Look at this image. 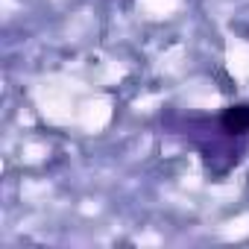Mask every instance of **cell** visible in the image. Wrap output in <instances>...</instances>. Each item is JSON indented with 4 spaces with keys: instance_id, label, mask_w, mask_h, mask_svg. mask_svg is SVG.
Listing matches in <instances>:
<instances>
[{
    "instance_id": "obj_1",
    "label": "cell",
    "mask_w": 249,
    "mask_h": 249,
    "mask_svg": "<svg viewBox=\"0 0 249 249\" xmlns=\"http://www.w3.org/2000/svg\"><path fill=\"white\" fill-rule=\"evenodd\" d=\"M223 129L231 132V135L249 132V106H231V108H226V114H223Z\"/></svg>"
}]
</instances>
